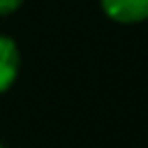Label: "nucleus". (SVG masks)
I'll return each instance as SVG.
<instances>
[{
    "mask_svg": "<svg viewBox=\"0 0 148 148\" xmlns=\"http://www.w3.org/2000/svg\"><path fill=\"white\" fill-rule=\"evenodd\" d=\"M23 5V0H0V14H12Z\"/></svg>",
    "mask_w": 148,
    "mask_h": 148,
    "instance_id": "nucleus-3",
    "label": "nucleus"
},
{
    "mask_svg": "<svg viewBox=\"0 0 148 148\" xmlns=\"http://www.w3.org/2000/svg\"><path fill=\"white\" fill-rule=\"evenodd\" d=\"M102 9L116 23L148 21V0H102Z\"/></svg>",
    "mask_w": 148,
    "mask_h": 148,
    "instance_id": "nucleus-1",
    "label": "nucleus"
},
{
    "mask_svg": "<svg viewBox=\"0 0 148 148\" xmlns=\"http://www.w3.org/2000/svg\"><path fill=\"white\" fill-rule=\"evenodd\" d=\"M18 49L14 44V39L0 35V92L9 90L16 81V74H18Z\"/></svg>",
    "mask_w": 148,
    "mask_h": 148,
    "instance_id": "nucleus-2",
    "label": "nucleus"
},
{
    "mask_svg": "<svg viewBox=\"0 0 148 148\" xmlns=\"http://www.w3.org/2000/svg\"><path fill=\"white\" fill-rule=\"evenodd\" d=\"M0 148H5V146H2V143H0Z\"/></svg>",
    "mask_w": 148,
    "mask_h": 148,
    "instance_id": "nucleus-4",
    "label": "nucleus"
}]
</instances>
